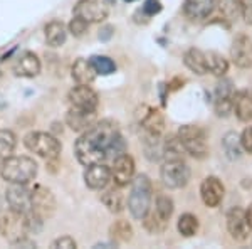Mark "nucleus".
Listing matches in <instances>:
<instances>
[{"mask_svg": "<svg viewBox=\"0 0 252 249\" xmlns=\"http://www.w3.org/2000/svg\"><path fill=\"white\" fill-rule=\"evenodd\" d=\"M74 153L81 165L89 167L126 153V143L115 121L103 120L83 132L74 143Z\"/></svg>", "mask_w": 252, "mask_h": 249, "instance_id": "obj_1", "label": "nucleus"}, {"mask_svg": "<svg viewBox=\"0 0 252 249\" xmlns=\"http://www.w3.org/2000/svg\"><path fill=\"white\" fill-rule=\"evenodd\" d=\"M0 177L9 183H29L37 177V163L26 155H10L0 162Z\"/></svg>", "mask_w": 252, "mask_h": 249, "instance_id": "obj_2", "label": "nucleus"}, {"mask_svg": "<svg viewBox=\"0 0 252 249\" xmlns=\"http://www.w3.org/2000/svg\"><path fill=\"white\" fill-rule=\"evenodd\" d=\"M152 182L148 175H138L131 182V190L128 195V209L135 219H145L152 206Z\"/></svg>", "mask_w": 252, "mask_h": 249, "instance_id": "obj_3", "label": "nucleus"}, {"mask_svg": "<svg viewBox=\"0 0 252 249\" xmlns=\"http://www.w3.org/2000/svg\"><path fill=\"white\" fill-rule=\"evenodd\" d=\"M24 145L29 152L46 158V160H58L63 145L54 135L46 132H31L24 137Z\"/></svg>", "mask_w": 252, "mask_h": 249, "instance_id": "obj_4", "label": "nucleus"}, {"mask_svg": "<svg viewBox=\"0 0 252 249\" xmlns=\"http://www.w3.org/2000/svg\"><path fill=\"white\" fill-rule=\"evenodd\" d=\"M0 234L12 246H17L20 241L27 239L31 234L29 224H27V214L17 211H9L0 217Z\"/></svg>", "mask_w": 252, "mask_h": 249, "instance_id": "obj_5", "label": "nucleus"}, {"mask_svg": "<svg viewBox=\"0 0 252 249\" xmlns=\"http://www.w3.org/2000/svg\"><path fill=\"white\" fill-rule=\"evenodd\" d=\"M178 138L184 143L187 153L193 158H205L209 155V143H207V135L200 126L184 125L178 130Z\"/></svg>", "mask_w": 252, "mask_h": 249, "instance_id": "obj_6", "label": "nucleus"}, {"mask_svg": "<svg viewBox=\"0 0 252 249\" xmlns=\"http://www.w3.org/2000/svg\"><path fill=\"white\" fill-rule=\"evenodd\" d=\"M160 177L168 189H182L190 180V169L185 160H165Z\"/></svg>", "mask_w": 252, "mask_h": 249, "instance_id": "obj_7", "label": "nucleus"}, {"mask_svg": "<svg viewBox=\"0 0 252 249\" xmlns=\"http://www.w3.org/2000/svg\"><path fill=\"white\" fill-rule=\"evenodd\" d=\"M67 103L71 108L96 111L97 105H99V98L89 84H78L67 93Z\"/></svg>", "mask_w": 252, "mask_h": 249, "instance_id": "obj_8", "label": "nucleus"}, {"mask_svg": "<svg viewBox=\"0 0 252 249\" xmlns=\"http://www.w3.org/2000/svg\"><path fill=\"white\" fill-rule=\"evenodd\" d=\"M27 183H10L5 190V201L12 211L32 212V189H27Z\"/></svg>", "mask_w": 252, "mask_h": 249, "instance_id": "obj_9", "label": "nucleus"}, {"mask_svg": "<svg viewBox=\"0 0 252 249\" xmlns=\"http://www.w3.org/2000/svg\"><path fill=\"white\" fill-rule=\"evenodd\" d=\"M56 211V197L51 189L44 185H35L32 189V212L44 220L51 217Z\"/></svg>", "mask_w": 252, "mask_h": 249, "instance_id": "obj_10", "label": "nucleus"}, {"mask_svg": "<svg viewBox=\"0 0 252 249\" xmlns=\"http://www.w3.org/2000/svg\"><path fill=\"white\" fill-rule=\"evenodd\" d=\"M72 12L89 24L103 22L108 17V5L103 0H78Z\"/></svg>", "mask_w": 252, "mask_h": 249, "instance_id": "obj_11", "label": "nucleus"}, {"mask_svg": "<svg viewBox=\"0 0 252 249\" xmlns=\"http://www.w3.org/2000/svg\"><path fill=\"white\" fill-rule=\"evenodd\" d=\"M135 178V162L128 153H123L113 160L111 167V180L116 187H125Z\"/></svg>", "mask_w": 252, "mask_h": 249, "instance_id": "obj_12", "label": "nucleus"}, {"mask_svg": "<svg viewBox=\"0 0 252 249\" xmlns=\"http://www.w3.org/2000/svg\"><path fill=\"white\" fill-rule=\"evenodd\" d=\"M227 229L235 241H246L249 238L251 226L247 222L246 211L241 207H232L227 212Z\"/></svg>", "mask_w": 252, "mask_h": 249, "instance_id": "obj_13", "label": "nucleus"}, {"mask_svg": "<svg viewBox=\"0 0 252 249\" xmlns=\"http://www.w3.org/2000/svg\"><path fill=\"white\" fill-rule=\"evenodd\" d=\"M230 59L237 68H252V40L247 36H237L230 47Z\"/></svg>", "mask_w": 252, "mask_h": 249, "instance_id": "obj_14", "label": "nucleus"}, {"mask_svg": "<svg viewBox=\"0 0 252 249\" xmlns=\"http://www.w3.org/2000/svg\"><path fill=\"white\" fill-rule=\"evenodd\" d=\"M111 180V169L104 163H94L89 165L84 170V182L89 189L93 190H103Z\"/></svg>", "mask_w": 252, "mask_h": 249, "instance_id": "obj_15", "label": "nucleus"}, {"mask_svg": "<svg viewBox=\"0 0 252 249\" xmlns=\"http://www.w3.org/2000/svg\"><path fill=\"white\" fill-rule=\"evenodd\" d=\"M225 189L217 177H207L200 185V197L207 207H217L222 202Z\"/></svg>", "mask_w": 252, "mask_h": 249, "instance_id": "obj_16", "label": "nucleus"}, {"mask_svg": "<svg viewBox=\"0 0 252 249\" xmlns=\"http://www.w3.org/2000/svg\"><path fill=\"white\" fill-rule=\"evenodd\" d=\"M66 123L72 132H86L96 123V111H86V109L69 108L66 113Z\"/></svg>", "mask_w": 252, "mask_h": 249, "instance_id": "obj_17", "label": "nucleus"}, {"mask_svg": "<svg viewBox=\"0 0 252 249\" xmlns=\"http://www.w3.org/2000/svg\"><path fill=\"white\" fill-rule=\"evenodd\" d=\"M14 72L20 77H35L40 72L39 58L31 51L22 52L14 64Z\"/></svg>", "mask_w": 252, "mask_h": 249, "instance_id": "obj_18", "label": "nucleus"}, {"mask_svg": "<svg viewBox=\"0 0 252 249\" xmlns=\"http://www.w3.org/2000/svg\"><path fill=\"white\" fill-rule=\"evenodd\" d=\"M215 0H185L184 14L190 20H204L212 14Z\"/></svg>", "mask_w": 252, "mask_h": 249, "instance_id": "obj_19", "label": "nucleus"}, {"mask_svg": "<svg viewBox=\"0 0 252 249\" xmlns=\"http://www.w3.org/2000/svg\"><path fill=\"white\" fill-rule=\"evenodd\" d=\"M96 74H97V72H96L94 66H93L91 59L79 58L74 64H72L71 76H72V79H74L78 84H91V83H94Z\"/></svg>", "mask_w": 252, "mask_h": 249, "instance_id": "obj_20", "label": "nucleus"}, {"mask_svg": "<svg viewBox=\"0 0 252 249\" xmlns=\"http://www.w3.org/2000/svg\"><path fill=\"white\" fill-rule=\"evenodd\" d=\"M184 63L185 66L190 69L192 72L198 76L209 74V68H207V52L200 51V49H189L184 56Z\"/></svg>", "mask_w": 252, "mask_h": 249, "instance_id": "obj_21", "label": "nucleus"}, {"mask_svg": "<svg viewBox=\"0 0 252 249\" xmlns=\"http://www.w3.org/2000/svg\"><path fill=\"white\" fill-rule=\"evenodd\" d=\"M234 113L241 121H252V95L247 91H235L232 96Z\"/></svg>", "mask_w": 252, "mask_h": 249, "instance_id": "obj_22", "label": "nucleus"}, {"mask_svg": "<svg viewBox=\"0 0 252 249\" xmlns=\"http://www.w3.org/2000/svg\"><path fill=\"white\" fill-rule=\"evenodd\" d=\"M140 123L143 126V130L150 135H158L161 137L165 130V121H163V115H161L158 109L153 108H146V113H143L140 118Z\"/></svg>", "mask_w": 252, "mask_h": 249, "instance_id": "obj_23", "label": "nucleus"}, {"mask_svg": "<svg viewBox=\"0 0 252 249\" xmlns=\"http://www.w3.org/2000/svg\"><path fill=\"white\" fill-rule=\"evenodd\" d=\"M44 34H46V42L51 47H61L67 39V29L61 20L49 22L44 29Z\"/></svg>", "mask_w": 252, "mask_h": 249, "instance_id": "obj_24", "label": "nucleus"}, {"mask_svg": "<svg viewBox=\"0 0 252 249\" xmlns=\"http://www.w3.org/2000/svg\"><path fill=\"white\" fill-rule=\"evenodd\" d=\"M187 150L178 135H170L163 140V158L165 160H184Z\"/></svg>", "mask_w": 252, "mask_h": 249, "instance_id": "obj_25", "label": "nucleus"}, {"mask_svg": "<svg viewBox=\"0 0 252 249\" xmlns=\"http://www.w3.org/2000/svg\"><path fill=\"white\" fill-rule=\"evenodd\" d=\"M207 68H209L210 74L222 77L229 71V63H227V59L222 54H219L215 51H209L207 52Z\"/></svg>", "mask_w": 252, "mask_h": 249, "instance_id": "obj_26", "label": "nucleus"}, {"mask_svg": "<svg viewBox=\"0 0 252 249\" xmlns=\"http://www.w3.org/2000/svg\"><path fill=\"white\" fill-rule=\"evenodd\" d=\"M120 189L121 187H118V189H109L101 195V201H103L104 206L108 207V211L115 212V214H118V212H121L125 209V197L120 192Z\"/></svg>", "mask_w": 252, "mask_h": 249, "instance_id": "obj_27", "label": "nucleus"}, {"mask_svg": "<svg viewBox=\"0 0 252 249\" xmlns=\"http://www.w3.org/2000/svg\"><path fill=\"white\" fill-rule=\"evenodd\" d=\"M109 236L116 243H128L133 238V227L126 220H116L109 227Z\"/></svg>", "mask_w": 252, "mask_h": 249, "instance_id": "obj_28", "label": "nucleus"}, {"mask_svg": "<svg viewBox=\"0 0 252 249\" xmlns=\"http://www.w3.org/2000/svg\"><path fill=\"white\" fill-rule=\"evenodd\" d=\"M17 145V137L10 130H0V160L10 157Z\"/></svg>", "mask_w": 252, "mask_h": 249, "instance_id": "obj_29", "label": "nucleus"}, {"mask_svg": "<svg viewBox=\"0 0 252 249\" xmlns=\"http://www.w3.org/2000/svg\"><path fill=\"white\" fill-rule=\"evenodd\" d=\"M177 227L182 236L192 238V236L197 234V231H198V219L195 217L193 214H184V215H180V219H178Z\"/></svg>", "mask_w": 252, "mask_h": 249, "instance_id": "obj_30", "label": "nucleus"}, {"mask_svg": "<svg viewBox=\"0 0 252 249\" xmlns=\"http://www.w3.org/2000/svg\"><path fill=\"white\" fill-rule=\"evenodd\" d=\"M223 150H225L227 157L230 160H237L241 157V150H244L241 143V137H237L235 133H227L223 137Z\"/></svg>", "mask_w": 252, "mask_h": 249, "instance_id": "obj_31", "label": "nucleus"}, {"mask_svg": "<svg viewBox=\"0 0 252 249\" xmlns=\"http://www.w3.org/2000/svg\"><path fill=\"white\" fill-rule=\"evenodd\" d=\"M217 5L220 14L229 20H237L241 17V0H217Z\"/></svg>", "mask_w": 252, "mask_h": 249, "instance_id": "obj_32", "label": "nucleus"}, {"mask_svg": "<svg viewBox=\"0 0 252 249\" xmlns=\"http://www.w3.org/2000/svg\"><path fill=\"white\" fill-rule=\"evenodd\" d=\"M91 63L94 66L96 72L101 76H108V74H113L116 71V64L115 61L108 56H93L91 58Z\"/></svg>", "mask_w": 252, "mask_h": 249, "instance_id": "obj_33", "label": "nucleus"}, {"mask_svg": "<svg viewBox=\"0 0 252 249\" xmlns=\"http://www.w3.org/2000/svg\"><path fill=\"white\" fill-rule=\"evenodd\" d=\"M155 214L161 220L168 222V219L172 217V214H173V201L172 199L166 197V195H158L157 204H155Z\"/></svg>", "mask_w": 252, "mask_h": 249, "instance_id": "obj_34", "label": "nucleus"}, {"mask_svg": "<svg viewBox=\"0 0 252 249\" xmlns=\"http://www.w3.org/2000/svg\"><path fill=\"white\" fill-rule=\"evenodd\" d=\"M165 220H161L160 217H158V215L155 214V212H152V214H146L145 215V226H146V229H148L150 232H153V234H155V232H161L165 229Z\"/></svg>", "mask_w": 252, "mask_h": 249, "instance_id": "obj_35", "label": "nucleus"}, {"mask_svg": "<svg viewBox=\"0 0 252 249\" xmlns=\"http://www.w3.org/2000/svg\"><path fill=\"white\" fill-rule=\"evenodd\" d=\"M88 26H89V22L78 17V15H74L71 22H69V32H71L74 37H83L88 31Z\"/></svg>", "mask_w": 252, "mask_h": 249, "instance_id": "obj_36", "label": "nucleus"}, {"mask_svg": "<svg viewBox=\"0 0 252 249\" xmlns=\"http://www.w3.org/2000/svg\"><path fill=\"white\" fill-rule=\"evenodd\" d=\"M141 10H143V14L146 15V17H153V15H157L158 12L161 10L160 0H145Z\"/></svg>", "mask_w": 252, "mask_h": 249, "instance_id": "obj_37", "label": "nucleus"}, {"mask_svg": "<svg viewBox=\"0 0 252 249\" xmlns=\"http://www.w3.org/2000/svg\"><path fill=\"white\" fill-rule=\"evenodd\" d=\"M52 248L54 249H76L78 248V244H76V241L71 238V236H63V238H58L52 243Z\"/></svg>", "mask_w": 252, "mask_h": 249, "instance_id": "obj_38", "label": "nucleus"}, {"mask_svg": "<svg viewBox=\"0 0 252 249\" xmlns=\"http://www.w3.org/2000/svg\"><path fill=\"white\" fill-rule=\"evenodd\" d=\"M241 143H242V148L246 150L247 153H252V126H247L242 132Z\"/></svg>", "mask_w": 252, "mask_h": 249, "instance_id": "obj_39", "label": "nucleus"}, {"mask_svg": "<svg viewBox=\"0 0 252 249\" xmlns=\"http://www.w3.org/2000/svg\"><path fill=\"white\" fill-rule=\"evenodd\" d=\"M241 12L244 20L252 26V0H241Z\"/></svg>", "mask_w": 252, "mask_h": 249, "instance_id": "obj_40", "label": "nucleus"}, {"mask_svg": "<svg viewBox=\"0 0 252 249\" xmlns=\"http://www.w3.org/2000/svg\"><path fill=\"white\" fill-rule=\"evenodd\" d=\"M113 27H109V26H106V27H103V29L99 31V39L101 40H108L109 37L113 36Z\"/></svg>", "mask_w": 252, "mask_h": 249, "instance_id": "obj_41", "label": "nucleus"}, {"mask_svg": "<svg viewBox=\"0 0 252 249\" xmlns=\"http://www.w3.org/2000/svg\"><path fill=\"white\" fill-rule=\"evenodd\" d=\"M246 215H247V222H249V226H251V229H252V204H251L249 207H247Z\"/></svg>", "mask_w": 252, "mask_h": 249, "instance_id": "obj_42", "label": "nucleus"}, {"mask_svg": "<svg viewBox=\"0 0 252 249\" xmlns=\"http://www.w3.org/2000/svg\"><path fill=\"white\" fill-rule=\"evenodd\" d=\"M5 108V100L2 98V95H0V109H3Z\"/></svg>", "mask_w": 252, "mask_h": 249, "instance_id": "obj_43", "label": "nucleus"}, {"mask_svg": "<svg viewBox=\"0 0 252 249\" xmlns=\"http://www.w3.org/2000/svg\"><path fill=\"white\" fill-rule=\"evenodd\" d=\"M0 211H2V199H0Z\"/></svg>", "mask_w": 252, "mask_h": 249, "instance_id": "obj_44", "label": "nucleus"}, {"mask_svg": "<svg viewBox=\"0 0 252 249\" xmlns=\"http://www.w3.org/2000/svg\"><path fill=\"white\" fill-rule=\"evenodd\" d=\"M126 2H133V0H126Z\"/></svg>", "mask_w": 252, "mask_h": 249, "instance_id": "obj_45", "label": "nucleus"}]
</instances>
